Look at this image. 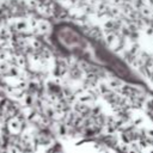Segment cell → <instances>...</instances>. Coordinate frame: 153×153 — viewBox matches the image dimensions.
<instances>
[{
    "mask_svg": "<svg viewBox=\"0 0 153 153\" xmlns=\"http://www.w3.org/2000/svg\"><path fill=\"white\" fill-rule=\"evenodd\" d=\"M37 29H38V33H39V35L45 36V35L50 31V24H49L48 20H45V19H41V18H39Z\"/></svg>",
    "mask_w": 153,
    "mask_h": 153,
    "instance_id": "obj_1",
    "label": "cell"
}]
</instances>
